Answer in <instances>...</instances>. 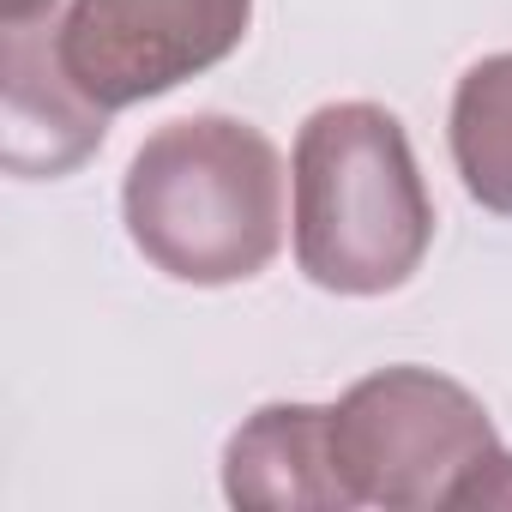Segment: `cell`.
I'll use <instances>...</instances> for the list:
<instances>
[{"mask_svg": "<svg viewBox=\"0 0 512 512\" xmlns=\"http://www.w3.org/2000/svg\"><path fill=\"white\" fill-rule=\"evenodd\" d=\"M127 235L175 284H247L284 247V157L229 115L157 127L127 169Z\"/></svg>", "mask_w": 512, "mask_h": 512, "instance_id": "1", "label": "cell"}, {"mask_svg": "<svg viewBox=\"0 0 512 512\" xmlns=\"http://www.w3.org/2000/svg\"><path fill=\"white\" fill-rule=\"evenodd\" d=\"M434 241L416 151L380 103H326L296 133V260L320 290H404Z\"/></svg>", "mask_w": 512, "mask_h": 512, "instance_id": "2", "label": "cell"}, {"mask_svg": "<svg viewBox=\"0 0 512 512\" xmlns=\"http://www.w3.org/2000/svg\"><path fill=\"white\" fill-rule=\"evenodd\" d=\"M332 446L350 506H452L470 470L500 452L488 410L446 374L380 368L332 404Z\"/></svg>", "mask_w": 512, "mask_h": 512, "instance_id": "3", "label": "cell"}, {"mask_svg": "<svg viewBox=\"0 0 512 512\" xmlns=\"http://www.w3.org/2000/svg\"><path fill=\"white\" fill-rule=\"evenodd\" d=\"M247 19L253 0H73L61 67L97 109H127L235 55Z\"/></svg>", "mask_w": 512, "mask_h": 512, "instance_id": "4", "label": "cell"}, {"mask_svg": "<svg viewBox=\"0 0 512 512\" xmlns=\"http://www.w3.org/2000/svg\"><path fill=\"white\" fill-rule=\"evenodd\" d=\"M0 79H7V169L67 175L103 145V115L61 67V31L0 25Z\"/></svg>", "mask_w": 512, "mask_h": 512, "instance_id": "5", "label": "cell"}, {"mask_svg": "<svg viewBox=\"0 0 512 512\" xmlns=\"http://www.w3.org/2000/svg\"><path fill=\"white\" fill-rule=\"evenodd\" d=\"M223 494L247 512H326L350 506L332 446V410L266 404L253 410L223 452Z\"/></svg>", "mask_w": 512, "mask_h": 512, "instance_id": "6", "label": "cell"}, {"mask_svg": "<svg viewBox=\"0 0 512 512\" xmlns=\"http://www.w3.org/2000/svg\"><path fill=\"white\" fill-rule=\"evenodd\" d=\"M452 163L482 211L512 217V55H488L458 79Z\"/></svg>", "mask_w": 512, "mask_h": 512, "instance_id": "7", "label": "cell"}, {"mask_svg": "<svg viewBox=\"0 0 512 512\" xmlns=\"http://www.w3.org/2000/svg\"><path fill=\"white\" fill-rule=\"evenodd\" d=\"M452 506H512V452H488Z\"/></svg>", "mask_w": 512, "mask_h": 512, "instance_id": "8", "label": "cell"}, {"mask_svg": "<svg viewBox=\"0 0 512 512\" xmlns=\"http://www.w3.org/2000/svg\"><path fill=\"white\" fill-rule=\"evenodd\" d=\"M55 19V0H0V25H37Z\"/></svg>", "mask_w": 512, "mask_h": 512, "instance_id": "9", "label": "cell"}]
</instances>
